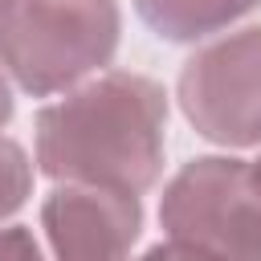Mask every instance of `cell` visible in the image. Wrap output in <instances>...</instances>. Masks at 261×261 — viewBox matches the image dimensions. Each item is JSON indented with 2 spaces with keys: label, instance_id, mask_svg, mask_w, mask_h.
<instances>
[{
  "label": "cell",
  "instance_id": "9",
  "mask_svg": "<svg viewBox=\"0 0 261 261\" xmlns=\"http://www.w3.org/2000/svg\"><path fill=\"white\" fill-rule=\"evenodd\" d=\"M139 261H196V257H188V253H179L175 245H151Z\"/></svg>",
  "mask_w": 261,
  "mask_h": 261
},
{
  "label": "cell",
  "instance_id": "10",
  "mask_svg": "<svg viewBox=\"0 0 261 261\" xmlns=\"http://www.w3.org/2000/svg\"><path fill=\"white\" fill-rule=\"evenodd\" d=\"M8 118H12V94H8V82H4V73H0V130H4Z\"/></svg>",
  "mask_w": 261,
  "mask_h": 261
},
{
  "label": "cell",
  "instance_id": "2",
  "mask_svg": "<svg viewBox=\"0 0 261 261\" xmlns=\"http://www.w3.org/2000/svg\"><path fill=\"white\" fill-rule=\"evenodd\" d=\"M118 33V0H0V65L33 98L110 65Z\"/></svg>",
  "mask_w": 261,
  "mask_h": 261
},
{
  "label": "cell",
  "instance_id": "4",
  "mask_svg": "<svg viewBox=\"0 0 261 261\" xmlns=\"http://www.w3.org/2000/svg\"><path fill=\"white\" fill-rule=\"evenodd\" d=\"M179 110L216 147L261 143V24L237 29L188 57L179 69Z\"/></svg>",
  "mask_w": 261,
  "mask_h": 261
},
{
  "label": "cell",
  "instance_id": "11",
  "mask_svg": "<svg viewBox=\"0 0 261 261\" xmlns=\"http://www.w3.org/2000/svg\"><path fill=\"white\" fill-rule=\"evenodd\" d=\"M249 167H253V179H257V188H261V159H253Z\"/></svg>",
  "mask_w": 261,
  "mask_h": 261
},
{
  "label": "cell",
  "instance_id": "6",
  "mask_svg": "<svg viewBox=\"0 0 261 261\" xmlns=\"http://www.w3.org/2000/svg\"><path fill=\"white\" fill-rule=\"evenodd\" d=\"M257 4L261 0H135V12L163 41H200L228 29Z\"/></svg>",
  "mask_w": 261,
  "mask_h": 261
},
{
  "label": "cell",
  "instance_id": "3",
  "mask_svg": "<svg viewBox=\"0 0 261 261\" xmlns=\"http://www.w3.org/2000/svg\"><path fill=\"white\" fill-rule=\"evenodd\" d=\"M167 245L196 261H261V188L245 159L184 163L159 196Z\"/></svg>",
  "mask_w": 261,
  "mask_h": 261
},
{
  "label": "cell",
  "instance_id": "5",
  "mask_svg": "<svg viewBox=\"0 0 261 261\" xmlns=\"http://www.w3.org/2000/svg\"><path fill=\"white\" fill-rule=\"evenodd\" d=\"M41 228L57 261H126L143 232V204L130 192L65 184L45 196Z\"/></svg>",
  "mask_w": 261,
  "mask_h": 261
},
{
  "label": "cell",
  "instance_id": "7",
  "mask_svg": "<svg viewBox=\"0 0 261 261\" xmlns=\"http://www.w3.org/2000/svg\"><path fill=\"white\" fill-rule=\"evenodd\" d=\"M33 192V163L24 147L8 135H0V220H8Z\"/></svg>",
  "mask_w": 261,
  "mask_h": 261
},
{
  "label": "cell",
  "instance_id": "8",
  "mask_svg": "<svg viewBox=\"0 0 261 261\" xmlns=\"http://www.w3.org/2000/svg\"><path fill=\"white\" fill-rule=\"evenodd\" d=\"M0 261H45V257H41V245L33 241V232L12 224V228H0Z\"/></svg>",
  "mask_w": 261,
  "mask_h": 261
},
{
  "label": "cell",
  "instance_id": "1",
  "mask_svg": "<svg viewBox=\"0 0 261 261\" xmlns=\"http://www.w3.org/2000/svg\"><path fill=\"white\" fill-rule=\"evenodd\" d=\"M163 139V86L126 69H110L86 86H73L37 114V163L57 184L143 196L159 184Z\"/></svg>",
  "mask_w": 261,
  "mask_h": 261
}]
</instances>
